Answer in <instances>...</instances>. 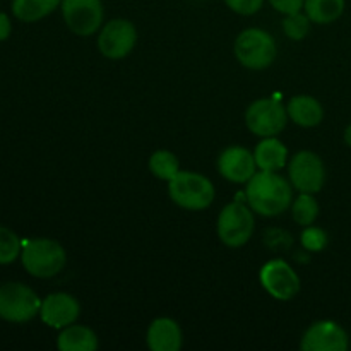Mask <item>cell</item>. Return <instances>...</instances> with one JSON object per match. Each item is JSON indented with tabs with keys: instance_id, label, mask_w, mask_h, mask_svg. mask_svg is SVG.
Listing matches in <instances>:
<instances>
[{
	"instance_id": "obj_27",
	"label": "cell",
	"mask_w": 351,
	"mask_h": 351,
	"mask_svg": "<svg viewBox=\"0 0 351 351\" xmlns=\"http://www.w3.org/2000/svg\"><path fill=\"white\" fill-rule=\"evenodd\" d=\"M269 3L278 10V12L288 16V14L300 12V10L304 9L305 0H269Z\"/></svg>"
},
{
	"instance_id": "obj_14",
	"label": "cell",
	"mask_w": 351,
	"mask_h": 351,
	"mask_svg": "<svg viewBox=\"0 0 351 351\" xmlns=\"http://www.w3.org/2000/svg\"><path fill=\"white\" fill-rule=\"evenodd\" d=\"M218 170L226 180L233 184H245L257 173V163L254 154L245 147L230 146L219 154Z\"/></svg>"
},
{
	"instance_id": "obj_16",
	"label": "cell",
	"mask_w": 351,
	"mask_h": 351,
	"mask_svg": "<svg viewBox=\"0 0 351 351\" xmlns=\"http://www.w3.org/2000/svg\"><path fill=\"white\" fill-rule=\"evenodd\" d=\"M288 117L300 127H315L324 119L322 105L312 96H293L287 106Z\"/></svg>"
},
{
	"instance_id": "obj_2",
	"label": "cell",
	"mask_w": 351,
	"mask_h": 351,
	"mask_svg": "<svg viewBox=\"0 0 351 351\" xmlns=\"http://www.w3.org/2000/svg\"><path fill=\"white\" fill-rule=\"evenodd\" d=\"M23 266L34 278H53L64 269L67 254L64 247L51 239L24 240L21 252Z\"/></svg>"
},
{
	"instance_id": "obj_9",
	"label": "cell",
	"mask_w": 351,
	"mask_h": 351,
	"mask_svg": "<svg viewBox=\"0 0 351 351\" xmlns=\"http://www.w3.org/2000/svg\"><path fill=\"white\" fill-rule=\"evenodd\" d=\"M60 9L69 29L79 36H91L101 27V0H62Z\"/></svg>"
},
{
	"instance_id": "obj_13",
	"label": "cell",
	"mask_w": 351,
	"mask_h": 351,
	"mask_svg": "<svg viewBox=\"0 0 351 351\" xmlns=\"http://www.w3.org/2000/svg\"><path fill=\"white\" fill-rule=\"evenodd\" d=\"M81 315L77 298L69 293H51L41 302L40 317L43 324L53 329H64L74 324Z\"/></svg>"
},
{
	"instance_id": "obj_11",
	"label": "cell",
	"mask_w": 351,
	"mask_h": 351,
	"mask_svg": "<svg viewBox=\"0 0 351 351\" xmlns=\"http://www.w3.org/2000/svg\"><path fill=\"white\" fill-rule=\"evenodd\" d=\"M137 43V31L130 21L113 19L101 29L98 36V48L106 58H123L134 50Z\"/></svg>"
},
{
	"instance_id": "obj_25",
	"label": "cell",
	"mask_w": 351,
	"mask_h": 351,
	"mask_svg": "<svg viewBox=\"0 0 351 351\" xmlns=\"http://www.w3.org/2000/svg\"><path fill=\"white\" fill-rule=\"evenodd\" d=\"M302 245L308 252H321L328 245V233L322 228H315V226H307L302 233Z\"/></svg>"
},
{
	"instance_id": "obj_24",
	"label": "cell",
	"mask_w": 351,
	"mask_h": 351,
	"mask_svg": "<svg viewBox=\"0 0 351 351\" xmlns=\"http://www.w3.org/2000/svg\"><path fill=\"white\" fill-rule=\"evenodd\" d=\"M311 23L312 21L308 19L307 14H288L283 21V31L291 40H304L308 34V29H311Z\"/></svg>"
},
{
	"instance_id": "obj_12",
	"label": "cell",
	"mask_w": 351,
	"mask_h": 351,
	"mask_svg": "<svg viewBox=\"0 0 351 351\" xmlns=\"http://www.w3.org/2000/svg\"><path fill=\"white\" fill-rule=\"evenodd\" d=\"M348 346V332L335 321L314 322L300 343L304 351H346Z\"/></svg>"
},
{
	"instance_id": "obj_28",
	"label": "cell",
	"mask_w": 351,
	"mask_h": 351,
	"mask_svg": "<svg viewBox=\"0 0 351 351\" xmlns=\"http://www.w3.org/2000/svg\"><path fill=\"white\" fill-rule=\"evenodd\" d=\"M12 24H10L9 16L5 12H0V41H5L10 36Z\"/></svg>"
},
{
	"instance_id": "obj_8",
	"label": "cell",
	"mask_w": 351,
	"mask_h": 351,
	"mask_svg": "<svg viewBox=\"0 0 351 351\" xmlns=\"http://www.w3.org/2000/svg\"><path fill=\"white\" fill-rule=\"evenodd\" d=\"M259 280L264 290L281 302L291 300L300 291V278L283 259H273L264 264L259 273Z\"/></svg>"
},
{
	"instance_id": "obj_6",
	"label": "cell",
	"mask_w": 351,
	"mask_h": 351,
	"mask_svg": "<svg viewBox=\"0 0 351 351\" xmlns=\"http://www.w3.org/2000/svg\"><path fill=\"white\" fill-rule=\"evenodd\" d=\"M256 226L252 211L242 202H230L218 216V237L226 247L239 249L250 240Z\"/></svg>"
},
{
	"instance_id": "obj_7",
	"label": "cell",
	"mask_w": 351,
	"mask_h": 351,
	"mask_svg": "<svg viewBox=\"0 0 351 351\" xmlns=\"http://www.w3.org/2000/svg\"><path fill=\"white\" fill-rule=\"evenodd\" d=\"M288 112L276 98H263L249 105L245 123L249 130L261 137H274L287 127Z\"/></svg>"
},
{
	"instance_id": "obj_15",
	"label": "cell",
	"mask_w": 351,
	"mask_h": 351,
	"mask_svg": "<svg viewBox=\"0 0 351 351\" xmlns=\"http://www.w3.org/2000/svg\"><path fill=\"white\" fill-rule=\"evenodd\" d=\"M182 341L180 326L170 317L154 319L147 329V346L153 351H178Z\"/></svg>"
},
{
	"instance_id": "obj_1",
	"label": "cell",
	"mask_w": 351,
	"mask_h": 351,
	"mask_svg": "<svg viewBox=\"0 0 351 351\" xmlns=\"http://www.w3.org/2000/svg\"><path fill=\"white\" fill-rule=\"evenodd\" d=\"M245 195L250 208L266 218L283 215L293 201L291 185L276 171L261 170V173L254 175L247 182Z\"/></svg>"
},
{
	"instance_id": "obj_29",
	"label": "cell",
	"mask_w": 351,
	"mask_h": 351,
	"mask_svg": "<svg viewBox=\"0 0 351 351\" xmlns=\"http://www.w3.org/2000/svg\"><path fill=\"white\" fill-rule=\"evenodd\" d=\"M345 143L351 147V123L346 127V130H345Z\"/></svg>"
},
{
	"instance_id": "obj_5",
	"label": "cell",
	"mask_w": 351,
	"mask_h": 351,
	"mask_svg": "<svg viewBox=\"0 0 351 351\" xmlns=\"http://www.w3.org/2000/svg\"><path fill=\"white\" fill-rule=\"evenodd\" d=\"M41 300L23 283H5L0 287V319L24 324L40 314Z\"/></svg>"
},
{
	"instance_id": "obj_23",
	"label": "cell",
	"mask_w": 351,
	"mask_h": 351,
	"mask_svg": "<svg viewBox=\"0 0 351 351\" xmlns=\"http://www.w3.org/2000/svg\"><path fill=\"white\" fill-rule=\"evenodd\" d=\"M23 252V240L12 230L0 226V264H10L21 257Z\"/></svg>"
},
{
	"instance_id": "obj_4",
	"label": "cell",
	"mask_w": 351,
	"mask_h": 351,
	"mask_svg": "<svg viewBox=\"0 0 351 351\" xmlns=\"http://www.w3.org/2000/svg\"><path fill=\"white\" fill-rule=\"evenodd\" d=\"M235 55L243 67L263 71L276 58V41L267 31L249 27L237 36Z\"/></svg>"
},
{
	"instance_id": "obj_22",
	"label": "cell",
	"mask_w": 351,
	"mask_h": 351,
	"mask_svg": "<svg viewBox=\"0 0 351 351\" xmlns=\"http://www.w3.org/2000/svg\"><path fill=\"white\" fill-rule=\"evenodd\" d=\"M291 213H293V219L298 223V225L311 226L319 216V204L314 199V194H305V192H300V195L293 201Z\"/></svg>"
},
{
	"instance_id": "obj_17",
	"label": "cell",
	"mask_w": 351,
	"mask_h": 351,
	"mask_svg": "<svg viewBox=\"0 0 351 351\" xmlns=\"http://www.w3.org/2000/svg\"><path fill=\"white\" fill-rule=\"evenodd\" d=\"M254 158L259 170L264 171H280L285 168L288 160V149L280 139L274 137H264L263 143L257 144L254 151Z\"/></svg>"
},
{
	"instance_id": "obj_21",
	"label": "cell",
	"mask_w": 351,
	"mask_h": 351,
	"mask_svg": "<svg viewBox=\"0 0 351 351\" xmlns=\"http://www.w3.org/2000/svg\"><path fill=\"white\" fill-rule=\"evenodd\" d=\"M149 170L160 180L170 182L180 171V165H178V158L173 153L160 149L149 158Z\"/></svg>"
},
{
	"instance_id": "obj_20",
	"label": "cell",
	"mask_w": 351,
	"mask_h": 351,
	"mask_svg": "<svg viewBox=\"0 0 351 351\" xmlns=\"http://www.w3.org/2000/svg\"><path fill=\"white\" fill-rule=\"evenodd\" d=\"M305 14L315 24H331L345 12V0H305Z\"/></svg>"
},
{
	"instance_id": "obj_3",
	"label": "cell",
	"mask_w": 351,
	"mask_h": 351,
	"mask_svg": "<svg viewBox=\"0 0 351 351\" xmlns=\"http://www.w3.org/2000/svg\"><path fill=\"white\" fill-rule=\"evenodd\" d=\"M168 194L171 201L189 211H201L215 201V185L204 175L195 171H178L168 182Z\"/></svg>"
},
{
	"instance_id": "obj_26",
	"label": "cell",
	"mask_w": 351,
	"mask_h": 351,
	"mask_svg": "<svg viewBox=\"0 0 351 351\" xmlns=\"http://www.w3.org/2000/svg\"><path fill=\"white\" fill-rule=\"evenodd\" d=\"M225 3L240 16H252L263 9L264 0H225Z\"/></svg>"
},
{
	"instance_id": "obj_18",
	"label": "cell",
	"mask_w": 351,
	"mask_h": 351,
	"mask_svg": "<svg viewBox=\"0 0 351 351\" xmlns=\"http://www.w3.org/2000/svg\"><path fill=\"white\" fill-rule=\"evenodd\" d=\"M57 346L60 351H95L98 348V336L86 326L71 324L62 329Z\"/></svg>"
},
{
	"instance_id": "obj_10",
	"label": "cell",
	"mask_w": 351,
	"mask_h": 351,
	"mask_svg": "<svg viewBox=\"0 0 351 351\" xmlns=\"http://www.w3.org/2000/svg\"><path fill=\"white\" fill-rule=\"evenodd\" d=\"M290 182L297 191L317 194L326 182V168L321 158L312 151H300L288 165Z\"/></svg>"
},
{
	"instance_id": "obj_19",
	"label": "cell",
	"mask_w": 351,
	"mask_h": 351,
	"mask_svg": "<svg viewBox=\"0 0 351 351\" xmlns=\"http://www.w3.org/2000/svg\"><path fill=\"white\" fill-rule=\"evenodd\" d=\"M62 0H12V12L23 23H36L53 12Z\"/></svg>"
}]
</instances>
